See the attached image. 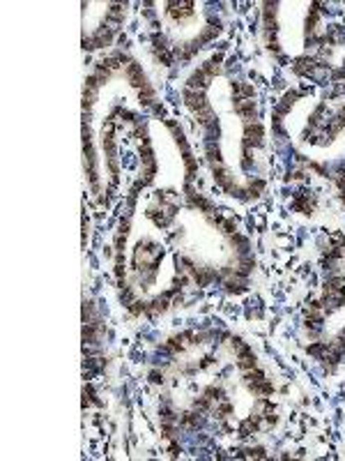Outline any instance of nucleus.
<instances>
[{
	"label": "nucleus",
	"mask_w": 345,
	"mask_h": 461,
	"mask_svg": "<svg viewBox=\"0 0 345 461\" xmlns=\"http://www.w3.org/2000/svg\"><path fill=\"white\" fill-rule=\"evenodd\" d=\"M249 457H256V459H265V450H262V448L249 450Z\"/></svg>",
	"instance_id": "10"
},
{
	"label": "nucleus",
	"mask_w": 345,
	"mask_h": 461,
	"mask_svg": "<svg viewBox=\"0 0 345 461\" xmlns=\"http://www.w3.org/2000/svg\"><path fill=\"white\" fill-rule=\"evenodd\" d=\"M171 16L172 18H184V16H189L191 12H193V9H191V7H193V2H171Z\"/></svg>",
	"instance_id": "6"
},
{
	"label": "nucleus",
	"mask_w": 345,
	"mask_h": 461,
	"mask_svg": "<svg viewBox=\"0 0 345 461\" xmlns=\"http://www.w3.org/2000/svg\"><path fill=\"white\" fill-rule=\"evenodd\" d=\"M127 78H129L131 85H136L138 90H143L145 85H148V81H145V76H143V69H141L136 62H129V65H127Z\"/></svg>",
	"instance_id": "4"
},
{
	"label": "nucleus",
	"mask_w": 345,
	"mask_h": 461,
	"mask_svg": "<svg viewBox=\"0 0 345 461\" xmlns=\"http://www.w3.org/2000/svg\"><path fill=\"white\" fill-rule=\"evenodd\" d=\"M316 60L313 58H299V60H295V72H299V74H304V72H313L316 69Z\"/></svg>",
	"instance_id": "8"
},
{
	"label": "nucleus",
	"mask_w": 345,
	"mask_h": 461,
	"mask_svg": "<svg viewBox=\"0 0 345 461\" xmlns=\"http://www.w3.org/2000/svg\"><path fill=\"white\" fill-rule=\"evenodd\" d=\"M184 102L189 108H193L196 113H200V111H205V108H209L207 99H205V95L202 92H196V90H184Z\"/></svg>",
	"instance_id": "1"
},
{
	"label": "nucleus",
	"mask_w": 345,
	"mask_h": 461,
	"mask_svg": "<svg viewBox=\"0 0 345 461\" xmlns=\"http://www.w3.org/2000/svg\"><path fill=\"white\" fill-rule=\"evenodd\" d=\"M207 155H209V159L214 162V166L221 162V152H219V148L214 145V141H209L207 143Z\"/></svg>",
	"instance_id": "9"
},
{
	"label": "nucleus",
	"mask_w": 345,
	"mask_h": 461,
	"mask_svg": "<svg viewBox=\"0 0 345 461\" xmlns=\"http://www.w3.org/2000/svg\"><path fill=\"white\" fill-rule=\"evenodd\" d=\"M341 198H343V203H345V189H343V194H341Z\"/></svg>",
	"instance_id": "12"
},
{
	"label": "nucleus",
	"mask_w": 345,
	"mask_h": 461,
	"mask_svg": "<svg viewBox=\"0 0 345 461\" xmlns=\"http://www.w3.org/2000/svg\"><path fill=\"white\" fill-rule=\"evenodd\" d=\"M237 367L242 369V372H251V369H256V355H253L249 348H246L244 353H239Z\"/></svg>",
	"instance_id": "7"
},
{
	"label": "nucleus",
	"mask_w": 345,
	"mask_h": 461,
	"mask_svg": "<svg viewBox=\"0 0 345 461\" xmlns=\"http://www.w3.org/2000/svg\"><path fill=\"white\" fill-rule=\"evenodd\" d=\"M207 83H209V76L202 69H198L193 76L189 78V90H196V92H202V90L207 88Z\"/></svg>",
	"instance_id": "5"
},
{
	"label": "nucleus",
	"mask_w": 345,
	"mask_h": 461,
	"mask_svg": "<svg viewBox=\"0 0 345 461\" xmlns=\"http://www.w3.org/2000/svg\"><path fill=\"white\" fill-rule=\"evenodd\" d=\"M150 381H152V383H164V374H159V372H152V376H150Z\"/></svg>",
	"instance_id": "11"
},
{
	"label": "nucleus",
	"mask_w": 345,
	"mask_h": 461,
	"mask_svg": "<svg viewBox=\"0 0 345 461\" xmlns=\"http://www.w3.org/2000/svg\"><path fill=\"white\" fill-rule=\"evenodd\" d=\"M262 134H265V129H262L260 122H251V125H246V129H244V148L260 145L262 143Z\"/></svg>",
	"instance_id": "2"
},
{
	"label": "nucleus",
	"mask_w": 345,
	"mask_h": 461,
	"mask_svg": "<svg viewBox=\"0 0 345 461\" xmlns=\"http://www.w3.org/2000/svg\"><path fill=\"white\" fill-rule=\"evenodd\" d=\"M235 111H237V113L246 120V125H251V122H256L258 108H256V104L251 102V99H239V102H235Z\"/></svg>",
	"instance_id": "3"
}]
</instances>
